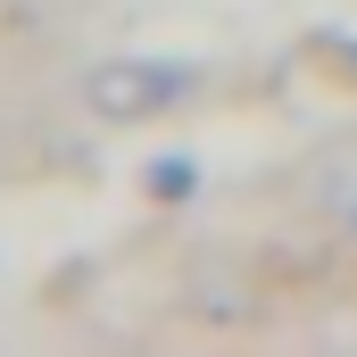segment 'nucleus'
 I'll return each mask as SVG.
<instances>
[{
    "label": "nucleus",
    "instance_id": "f03ea898",
    "mask_svg": "<svg viewBox=\"0 0 357 357\" xmlns=\"http://www.w3.org/2000/svg\"><path fill=\"white\" fill-rule=\"evenodd\" d=\"M316 208L357 241V150H333V158L316 167Z\"/></svg>",
    "mask_w": 357,
    "mask_h": 357
},
{
    "label": "nucleus",
    "instance_id": "f257e3e1",
    "mask_svg": "<svg viewBox=\"0 0 357 357\" xmlns=\"http://www.w3.org/2000/svg\"><path fill=\"white\" fill-rule=\"evenodd\" d=\"M191 84H199V67H175V59H108V67H91V75H84V100L100 108V116L133 125V116L175 108Z\"/></svg>",
    "mask_w": 357,
    "mask_h": 357
}]
</instances>
